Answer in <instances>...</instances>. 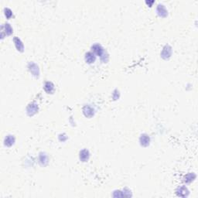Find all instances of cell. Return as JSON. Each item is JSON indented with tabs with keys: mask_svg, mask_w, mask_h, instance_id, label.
<instances>
[{
	"mask_svg": "<svg viewBox=\"0 0 198 198\" xmlns=\"http://www.w3.org/2000/svg\"><path fill=\"white\" fill-rule=\"evenodd\" d=\"M80 159L83 161H86L88 159V152H87L86 150H83V151L81 152Z\"/></svg>",
	"mask_w": 198,
	"mask_h": 198,
	"instance_id": "277c9868",
	"label": "cell"
},
{
	"mask_svg": "<svg viewBox=\"0 0 198 198\" xmlns=\"http://www.w3.org/2000/svg\"><path fill=\"white\" fill-rule=\"evenodd\" d=\"M86 61L88 62V63H93L94 61V60H95V57H94V55L92 53H88L86 54Z\"/></svg>",
	"mask_w": 198,
	"mask_h": 198,
	"instance_id": "6da1fadb",
	"label": "cell"
},
{
	"mask_svg": "<svg viewBox=\"0 0 198 198\" xmlns=\"http://www.w3.org/2000/svg\"><path fill=\"white\" fill-rule=\"evenodd\" d=\"M13 138L12 137H7L6 140V144L8 145H11L12 144H13Z\"/></svg>",
	"mask_w": 198,
	"mask_h": 198,
	"instance_id": "5b68a950",
	"label": "cell"
},
{
	"mask_svg": "<svg viewBox=\"0 0 198 198\" xmlns=\"http://www.w3.org/2000/svg\"><path fill=\"white\" fill-rule=\"evenodd\" d=\"M92 49H94V52H95L98 55H99V56H101L103 53V49L101 48V46L99 45H94L92 47Z\"/></svg>",
	"mask_w": 198,
	"mask_h": 198,
	"instance_id": "7a4b0ae2",
	"label": "cell"
},
{
	"mask_svg": "<svg viewBox=\"0 0 198 198\" xmlns=\"http://www.w3.org/2000/svg\"><path fill=\"white\" fill-rule=\"evenodd\" d=\"M44 88H45V91L46 92L50 93V92H52V91L53 90V86L52 84H51V83L47 82V83H46Z\"/></svg>",
	"mask_w": 198,
	"mask_h": 198,
	"instance_id": "3957f363",
	"label": "cell"
}]
</instances>
